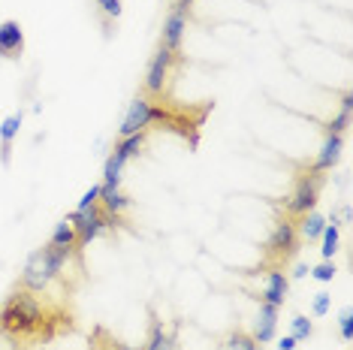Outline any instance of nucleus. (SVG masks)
<instances>
[{
	"label": "nucleus",
	"mask_w": 353,
	"mask_h": 350,
	"mask_svg": "<svg viewBox=\"0 0 353 350\" xmlns=\"http://www.w3.org/2000/svg\"><path fill=\"white\" fill-rule=\"evenodd\" d=\"M341 109H347V112L353 109V97H350V94H344V97H341Z\"/></svg>",
	"instance_id": "nucleus-31"
},
{
	"label": "nucleus",
	"mask_w": 353,
	"mask_h": 350,
	"mask_svg": "<svg viewBox=\"0 0 353 350\" xmlns=\"http://www.w3.org/2000/svg\"><path fill=\"white\" fill-rule=\"evenodd\" d=\"M347 124H350V112L347 109H341L339 115L332 118V121L326 124V133H339V136H344V130H347Z\"/></svg>",
	"instance_id": "nucleus-23"
},
{
	"label": "nucleus",
	"mask_w": 353,
	"mask_h": 350,
	"mask_svg": "<svg viewBox=\"0 0 353 350\" xmlns=\"http://www.w3.org/2000/svg\"><path fill=\"white\" fill-rule=\"evenodd\" d=\"M142 350H175V332L166 326L160 317L151 314V326H148V341Z\"/></svg>",
	"instance_id": "nucleus-13"
},
{
	"label": "nucleus",
	"mask_w": 353,
	"mask_h": 350,
	"mask_svg": "<svg viewBox=\"0 0 353 350\" xmlns=\"http://www.w3.org/2000/svg\"><path fill=\"white\" fill-rule=\"evenodd\" d=\"M73 314L63 305L46 302L43 296L19 287V284L0 302V332L25 344L28 350L37 344H49L63 332H73Z\"/></svg>",
	"instance_id": "nucleus-1"
},
{
	"label": "nucleus",
	"mask_w": 353,
	"mask_h": 350,
	"mask_svg": "<svg viewBox=\"0 0 353 350\" xmlns=\"http://www.w3.org/2000/svg\"><path fill=\"white\" fill-rule=\"evenodd\" d=\"M341 338L344 341H350L353 338V314H350V308H344V311H341Z\"/></svg>",
	"instance_id": "nucleus-26"
},
{
	"label": "nucleus",
	"mask_w": 353,
	"mask_h": 350,
	"mask_svg": "<svg viewBox=\"0 0 353 350\" xmlns=\"http://www.w3.org/2000/svg\"><path fill=\"white\" fill-rule=\"evenodd\" d=\"M263 254H266V260L272 262V269H284L287 262H290L296 254L302 248V238H299V229H296V218L290 214H281L275 220V227H272V233L266 238V245H263Z\"/></svg>",
	"instance_id": "nucleus-5"
},
{
	"label": "nucleus",
	"mask_w": 353,
	"mask_h": 350,
	"mask_svg": "<svg viewBox=\"0 0 353 350\" xmlns=\"http://www.w3.org/2000/svg\"><path fill=\"white\" fill-rule=\"evenodd\" d=\"M73 257L82 260V251H63V248H54V245H43V248H37L28 257L25 269H21L19 287L37 293V296H46L52 284L63 278V269L70 266V260Z\"/></svg>",
	"instance_id": "nucleus-2"
},
{
	"label": "nucleus",
	"mask_w": 353,
	"mask_h": 350,
	"mask_svg": "<svg viewBox=\"0 0 353 350\" xmlns=\"http://www.w3.org/2000/svg\"><path fill=\"white\" fill-rule=\"evenodd\" d=\"M188 19H190V12H181V10H172L170 6V12H166V19H163V28H160V45H163V49L181 52L184 34H188Z\"/></svg>",
	"instance_id": "nucleus-7"
},
{
	"label": "nucleus",
	"mask_w": 353,
	"mask_h": 350,
	"mask_svg": "<svg viewBox=\"0 0 353 350\" xmlns=\"http://www.w3.org/2000/svg\"><path fill=\"white\" fill-rule=\"evenodd\" d=\"M0 350H28V347L19 344L15 338H10V336H3V332H0Z\"/></svg>",
	"instance_id": "nucleus-28"
},
{
	"label": "nucleus",
	"mask_w": 353,
	"mask_h": 350,
	"mask_svg": "<svg viewBox=\"0 0 353 350\" xmlns=\"http://www.w3.org/2000/svg\"><path fill=\"white\" fill-rule=\"evenodd\" d=\"M139 130H151V100L145 97V94L133 97V103L127 106L124 121H121V127H118V139L133 136V133H139Z\"/></svg>",
	"instance_id": "nucleus-6"
},
{
	"label": "nucleus",
	"mask_w": 353,
	"mask_h": 350,
	"mask_svg": "<svg viewBox=\"0 0 353 350\" xmlns=\"http://www.w3.org/2000/svg\"><path fill=\"white\" fill-rule=\"evenodd\" d=\"M25 54V30L15 19L0 21V58L19 61Z\"/></svg>",
	"instance_id": "nucleus-8"
},
{
	"label": "nucleus",
	"mask_w": 353,
	"mask_h": 350,
	"mask_svg": "<svg viewBox=\"0 0 353 350\" xmlns=\"http://www.w3.org/2000/svg\"><path fill=\"white\" fill-rule=\"evenodd\" d=\"M323 227H326V218L320 212H308L302 218H296V229H299L302 242H317L323 236Z\"/></svg>",
	"instance_id": "nucleus-16"
},
{
	"label": "nucleus",
	"mask_w": 353,
	"mask_h": 350,
	"mask_svg": "<svg viewBox=\"0 0 353 350\" xmlns=\"http://www.w3.org/2000/svg\"><path fill=\"white\" fill-rule=\"evenodd\" d=\"M320 242H323V248H320L323 260H332L335 251H339V224H326L323 227V236H320Z\"/></svg>",
	"instance_id": "nucleus-20"
},
{
	"label": "nucleus",
	"mask_w": 353,
	"mask_h": 350,
	"mask_svg": "<svg viewBox=\"0 0 353 350\" xmlns=\"http://www.w3.org/2000/svg\"><path fill=\"white\" fill-rule=\"evenodd\" d=\"M49 245H54V248H63V251H79V248H76V227H73V220L63 218L61 224L54 227Z\"/></svg>",
	"instance_id": "nucleus-17"
},
{
	"label": "nucleus",
	"mask_w": 353,
	"mask_h": 350,
	"mask_svg": "<svg viewBox=\"0 0 353 350\" xmlns=\"http://www.w3.org/2000/svg\"><path fill=\"white\" fill-rule=\"evenodd\" d=\"M100 203V185H94V187H88L85 194H82V200H79L76 205V212H85V209H91V205H97Z\"/></svg>",
	"instance_id": "nucleus-24"
},
{
	"label": "nucleus",
	"mask_w": 353,
	"mask_h": 350,
	"mask_svg": "<svg viewBox=\"0 0 353 350\" xmlns=\"http://www.w3.org/2000/svg\"><path fill=\"white\" fill-rule=\"evenodd\" d=\"M311 275H314L317 281H332V278H335V262L332 260H323L320 266L311 269Z\"/></svg>",
	"instance_id": "nucleus-25"
},
{
	"label": "nucleus",
	"mask_w": 353,
	"mask_h": 350,
	"mask_svg": "<svg viewBox=\"0 0 353 350\" xmlns=\"http://www.w3.org/2000/svg\"><path fill=\"white\" fill-rule=\"evenodd\" d=\"M341 148H344V136H339V133H326L323 136V145H320V154L311 161V166L320 172H329L335 163H339L341 157Z\"/></svg>",
	"instance_id": "nucleus-12"
},
{
	"label": "nucleus",
	"mask_w": 353,
	"mask_h": 350,
	"mask_svg": "<svg viewBox=\"0 0 353 350\" xmlns=\"http://www.w3.org/2000/svg\"><path fill=\"white\" fill-rule=\"evenodd\" d=\"M91 350H127V347L118 344L103 326H97V329H94V338H91Z\"/></svg>",
	"instance_id": "nucleus-21"
},
{
	"label": "nucleus",
	"mask_w": 353,
	"mask_h": 350,
	"mask_svg": "<svg viewBox=\"0 0 353 350\" xmlns=\"http://www.w3.org/2000/svg\"><path fill=\"white\" fill-rule=\"evenodd\" d=\"M326 185V172L314 169L311 163H305L296 169L293 175V190L290 196H287L284 203V214H290V218H302V214L314 212L317 203H320V190Z\"/></svg>",
	"instance_id": "nucleus-3"
},
{
	"label": "nucleus",
	"mask_w": 353,
	"mask_h": 350,
	"mask_svg": "<svg viewBox=\"0 0 353 350\" xmlns=\"http://www.w3.org/2000/svg\"><path fill=\"white\" fill-rule=\"evenodd\" d=\"M311 272V269L308 266H296V272H293V278H305V275H308Z\"/></svg>",
	"instance_id": "nucleus-32"
},
{
	"label": "nucleus",
	"mask_w": 353,
	"mask_h": 350,
	"mask_svg": "<svg viewBox=\"0 0 353 350\" xmlns=\"http://www.w3.org/2000/svg\"><path fill=\"white\" fill-rule=\"evenodd\" d=\"M296 344H299V341H296L293 336H284L278 341V350H296Z\"/></svg>",
	"instance_id": "nucleus-29"
},
{
	"label": "nucleus",
	"mask_w": 353,
	"mask_h": 350,
	"mask_svg": "<svg viewBox=\"0 0 353 350\" xmlns=\"http://www.w3.org/2000/svg\"><path fill=\"white\" fill-rule=\"evenodd\" d=\"M19 130H21V112L3 118V124H0V161L3 163H10L12 142H15V136H19Z\"/></svg>",
	"instance_id": "nucleus-15"
},
{
	"label": "nucleus",
	"mask_w": 353,
	"mask_h": 350,
	"mask_svg": "<svg viewBox=\"0 0 353 350\" xmlns=\"http://www.w3.org/2000/svg\"><path fill=\"white\" fill-rule=\"evenodd\" d=\"M290 323H293V332H290V336H293L296 341H308L311 336H314V323H311L305 314H296Z\"/></svg>",
	"instance_id": "nucleus-22"
},
{
	"label": "nucleus",
	"mask_w": 353,
	"mask_h": 350,
	"mask_svg": "<svg viewBox=\"0 0 353 350\" xmlns=\"http://www.w3.org/2000/svg\"><path fill=\"white\" fill-rule=\"evenodd\" d=\"M287 290H290V278H287L284 269H269L266 284H263L260 296H254V299L256 302H269V305H275V308H284Z\"/></svg>",
	"instance_id": "nucleus-9"
},
{
	"label": "nucleus",
	"mask_w": 353,
	"mask_h": 350,
	"mask_svg": "<svg viewBox=\"0 0 353 350\" xmlns=\"http://www.w3.org/2000/svg\"><path fill=\"white\" fill-rule=\"evenodd\" d=\"M145 142H148V130H139V133H133V136H121L115 142V148H112V157L127 163L130 157H136L142 148H145Z\"/></svg>",
	"instance_id": "nucleus-14"
},
{
	"label": "nucleus",
	"mask_w": 353,
	"mask_h": 350,
	"mask_svg": "<svg viewBox=\"0 0 353 350\" xmlns=\"http://www.w3.org/2000/svg\"><path fill=\"white\" fill-rule=\"evenodd\" d=\"M130 205H133V200L127 194H121V187H115V190H103L100 187V209L109 214L112 227L124 224V214L130 212Z\"/></svg>",
	"instance_id": "nucleus-10"
},
{
	"label": "nucleus",
	"mask_w": 353,
	"mask_h": 350,
	"mask_svg": "<svg viewBox=\"0 0 353 350\" xmlns=\"http://www.w3.org/2000/svg\"><path fill=\"white\" fill-rule=\"evenodd\" d=\"M194 0H172V10H181V12H190Z\"/></svg>",
	"instance_id": "nucleus-30"
},
{
	"label": "nucleus",
	"mask_w": 353,
	"mask_h": 350,
	"mask_svg": "<svg viewBox=\"0 0 353 350\" xmlns=\"http://www.w3.org/2000/svg\"><path fill=\"white\" fill-rule=\"evenodd\" d=\"M278 311L281 308L269 305V302H260V314H256V323H254V341L256 344H266V341L275 338L278 332Z\"/></svg>",
	"instance_id": "nucleus-11"
},
{
	"label": "nucleus",
	"mask_w": 353,
	"mask_h": 350,
	"mask_svg": "<svg viewBox=\"0 0 353 350\" xmlns=\"http://www.w3.org/2000/svg\"><path fill=\"white\" fill-rule=\"evenodd\" d=\"M218 350H263V344H256L251 332H245V329H232L230 336L218 344Z\"/></svg>",
	"instance_id": "nucleus-18"
},
{
	"label": "nucleus",
	"mask_w": 353,
	"mask_h": 350,
	"mask_svg": "<svg viewBox=\"0 0 353 350\" xmlns=\"http://www.w3.org/2000/svg\"><path fill=\"white\" fill-rule=\"evenodd\" d=\"M181 63H184V54L181 52H172V49H163V45H157V52L151 54V61H148L145 79H142V94L151 97V100L170 97L172 79L181 70Z\"/></svg>",
	"instance_id": "nucleus-4"
},
{
	"label": "nucleus",
	"mask_w": 353,
	"mask_h": 350,
	"mask_svg": "<svg viewBox=\"0 0 353 350\" xmlns=\"http://www.w3.org/2000/svg\"><path fill=\"white\" fill-rule=\"evenodd\" d=\"M97 10H100L103 28H106V34H109L112 25L118 21V15H121V0H97Z\"/></svg>",
	"instance_id": "nucleus-19"
},
{
	"label": "nucleus",
	"mask_w": 353,
	"mask_h": 350,
	"mask_svg": "<svg viewBox=\"0 0 353 350\" xmlns=\"http://www.w3.org/2000/svg\"><path fill=\"white\" fill-rule=\"evenodd\" d=\"M329 299H332L329 293H317L314 296V317H323L329 311Z\"/></svg>",
	"instance_id": "nucleus-27"
}]
</instances>
